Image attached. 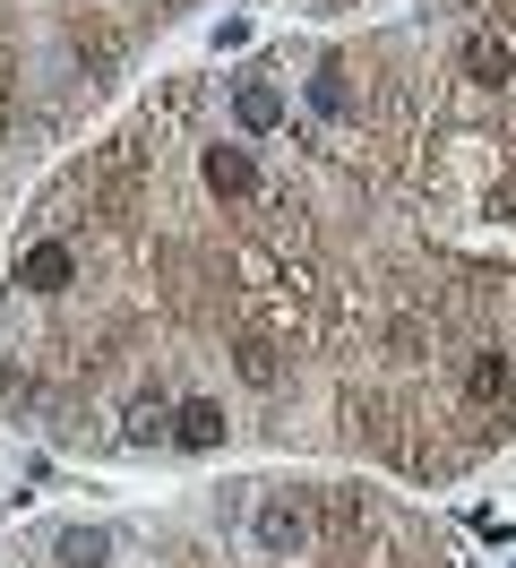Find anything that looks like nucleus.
<instances>
[{"label": "nucleus", "mask_w": 516, "mask_h": 568, "mask_svg": "<svg viewBox=\"0 0 516 568\" xmlns=\"http://www.w3.org/2000/svg\"><path fill=\"white\" fill-rule=\"evenodd\" d=\"M172 448H190V457H215V448H224V405H206V396L172 405Z\"/></svg>", "instance_id": "obj_7"}, {"label": "nucleus", "mask_w": 516, "mask_h": 568, "mask_svg": "<svg viewBox=\"0 0 516 568\" xmlns=\"http://www.w3.org/2000/svg\"><path fill=\"white\" fill-rule=\"evenodd\" d=\"M103 551H112V534H95V526L61 534V568H103Z\"/></svg>", "instance_id": "obj_11"}, {"label": "nucleus", "mask_w": 516, "mask_h": 568, "mask_svg": "<svg viewBox=\"0 0 516 568\" xmlns=\"http://www.w3.org/2000/svg\"><path fill=\"white\" fill-rule=\"evenodd\" d=\"M465 405H474L499 439L516 430V362L499 354V345H474V354H465Z\"/></svg>", "instance_id": "obj_1"}, {"label": "nucleus", "mask_w": 516, "mask_h": 568, "mask_svg": "<svg viewBox=\"0 0 516 568\" xmlns=\"http://www.w3.org/2000/svg\"><path fill=\"white\" fill-rule=\"evenodd\" d=\"M69 284H78V242L43 233L34 250H18V293H34V302H61Z\"/></svg>", "instance_id": "obj_2"}, {"label": "nucleus", "mask_w": 516, "mask_h": 568, "mask_svg": "<svg viewBox=\"0 0 516 568\" xmlns=\"http://www.w3.org/2000/svg\"><path fill=\"white\" fill-rule=\"evenodd\" d=\"M233 362H241V379H250V388H284V345H275L267 327H250V336L233 345Z\"/></svg>", "instance_id": "obj_8"}, {"label": "nucleus", "mask_w": 516, "mask_h": 568, "mask_svg": "<svg viewBox=\"0 0 516 568\" xmlns=\"http://www.w3.org/2000/svg\"><path fill=\"white\" fill-rule=\"evenodd\" d=\"M250 534H259V551H267V560H293V551H310V508L275 491V499H259Z\"/></svg>", "instance_id": "obj_3"}, {"label": "nucleus", "mask_w": 516, "mask_h": 568, "mask_svg": "<svg viewBox=\"0 0 516 568\" xmlns=\"http://www.w3.org/2000/svg\"><path fill=\"white\" fill-rule=\"evenodd\" d=\"M302 9H336V0H302Z\"/></svg>", "instance_id": "obj_13"}, {"label": "nucleus", "mask_w": 516, "mask_h": 568, "mask_svg": "<svg viewBox=\"0 0 516 568\" xmlns=\"http://www.w3.org/2000/svg\"><path fill=\"white\" fill-rule=\"evenodd\" d=\"M199 173H206V190H215V199H233V207H250V199H259V164H250V146H206L199 155Z\"/></svg>", "instance_id": "obj_6"}, {"label": "nucleus", "mask_w": 516, "mask_h": 568, "mask_svg": "<svg viewBox=\"0 0 516 568\" xmlns=\"http://www.w3.org/2000/svg\"><path fill=\"white\" fill-rule=\"evenodd\" d=\"M0 396H9V405H27V396H34V379L18 371V362H0Z\"/></svg>", "instance_id": "obj_12"}, {"label": "nucleus", "mask_w": 516, "mask_h": 568, "mask_svg": "<svg viewBox=\"0 0 516 568\" xmlns=\"http://www.w3.org/2000/svg\"><path fill=\"white\" fill-rule=\"evenodd\" d=\"M310 104L327 112V121H344V112H353V78H344V61H318V78H310Z\"/></svg>", "instance_id": "obj_10"}, {"label": "nucleus", "mask_w": 516, "mask_h": 568, "mask_svg": "<svg viewBox=\"0 0 516 568\" xmlns=\"http://www.w3.org/2000/svg\"><path fill=\"white\" fill-rule=\"evenodd\" d=\"M456 70L474 78V87H508V78H516V36L499 27V18H490V27H474V36H465V52H456Z\"/></svg>", "instance_id": "obj_4"}, {"label": "nucleus", "mask_w": 516, "mask_h": 568, "mask_svg": "<svg viewBox=\"0 0 516 568\" xmlns=\"http://www.w3.org/2000/svg\"><path fill=\"white\" fill-rule=\"evenodd\" d=\"M233 130L241 139H267V130H284V87H275L267 70H250L233 87Z\"/></svg>", "instance_id": "obj_5"}, {"label": "nucleus", "mask_w": 516, "mask_h": 568, "mask_svg": "<svg viewBox=\"0 0 516 568\" xmlns=\"http://www.w3.org/2000/svg\"><path fill=\"white\" fill-rule=\"evenodd\" d=\"M155 439H172V405L164 396H138L130 423H121V448H155Z\"/></svg>", "instance_id": "obj_9"}]
</instances>
